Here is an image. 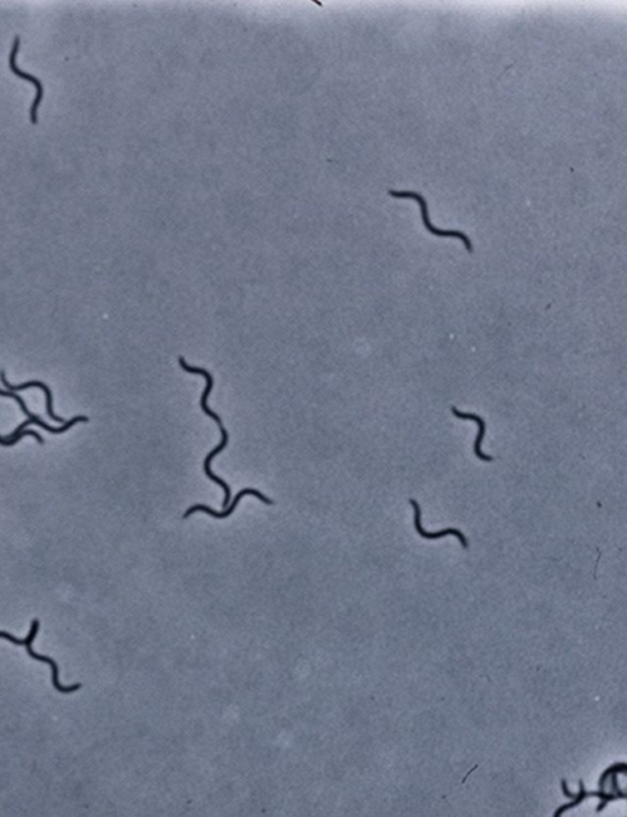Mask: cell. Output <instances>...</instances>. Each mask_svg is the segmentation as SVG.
<instances>
[{
    "mask_svg": "<svg viewBox=\"0 0 627 817\" xmlns=\"http://www.w3.org/2000/svg\"><path fill=\"white\" fill-rule=\"evenodd\" d=\"M39 619H34V620H32V625H31L30 632L27 634L26 639H19L18 637H15L14 634H10L9 632H6V631H0V639H8L10 642H13L14 644H18V646H25V647H26L27 654H29L32 659L44 662V663L49 664V667L52 668L53 687H54L56 692H61V694H73V692H78V690L83 687V684L76 683L70 685V687H63L61 682H59V668H58V664H56V661L47 656H39V654H37V653L32 649V647H31V644L35 641L36 636L39 634Z\"/></svg>",
    "mask_w": 627,
    "mask_h": 817,
    "instance_id": "7a4b0ae2",
    "label": "cell"
},
{
    "mask_svg": "<svg viewBox=\"0 0 627 817\" xmlns=\"http://www.w3.org/2000/svg\"><path fill=\"white\" fill-rule=\"evenodd\" d=\"M27 435L34 436V438H35V439L37 440V441H39L41 445H44V438H42V436H41V435H39V433L35 431H24L22 433H20V434L16 435L15 438H13V439H6V438L0 436V445H1V446H5V448H8V446H14L15 443H18L19 441L22 439V438H25V436H27Z\"/></svg>",
    "mask_w": 627,
    "mask_h": 817,
    "instance_id": "30bf717a",
    "label": "cell"
},
{
    "mask_svg": "<svg viewBox=\"0 0 627 817\" xmlns=\"http://www.w3.org/2000/svg\"><path fill=\"white\" fill-rule=\"evenodd\" d=\"M409 503H411L413 509H414L415 530H417L420 537H423V538L425 539H439L442 538V537H446V535H454V537H457V539L461 542L463 548H468L467 539H466V537H464V535H463L461 530H456V528H446V530L434 532V533L427 532V530L422 527V508H420V505L418 504V501L414 500V499H409Z\"/></svg>",
    "mask_w": 627,
    "mask_h": 817,
    "instance_id": "ba28073f",
    "label": "cell"
},
{
    "mask_svg": "<svg viewBox=\"0 0 627 817\" xmlns=\"http://www.w3.org/2000/svg\"><path fill=\"white\" fill-rule=\"evenodd\" d=\"M247 495L255 496L256 499H259L260 501H262L264 504L268 505V506L273 505V501L271 500L270 498H267V496L262 494V493L258 490V489H255V488H244V489L239 491L237 495L234 496L233 499L230 500V505H228L223 511H216V510L211 509L208 505L195 504L186 510L184 515H183V518L186 520V518H190L191 515H194V513H203L208 515V516H211V518H217V520H225V518H230V515L237 509L239 501L242 500L243 498Z\"/></svg>",
    "mask_w": 627,
    "mask_h": 817,
    "instance_id": "277c9868",
    "label": "cell"
},
{
    "mask_svg": "<svg viewBox=\"0 0 627 817\" xmlns=\"http://www.w3.org/2000/svg\"><path fill=\"white\" fill-rule=\"evenodd\" d=\"M0 396H1V397H9V399H13V400L16 401V402L20 404V408H21L22 412L26 414L29 419L32 422V424L41 426L42 429H44L46 431H49V433H52V434H63L65 431H69L70 428L74 426L76 423L90 422V419H88V417H86V416H75L74 418L69 419L68 422H65L61 428H54V426H48L47 423L44 422L39 416L31 413L30 411L27 409L26 404H25V401H24L21 396L16 395V394L13 391H8V390H0Z\"/></svg>",
    "mask_w": 627,
    "mask_h": 817,
    "instance_id": "8992f818",
    "label": "cell"
},
{
    "mask_svg": "<svg viewBox=\"0 0 627 817\" xmlns=\"http://www.w3.org/2000/svg\"><path fill=\"white\" fill-rule=\"evenodd\" d=\"M451 412L454 413V417L459 418V419H464V421H474V422L478 424V434H476V443H474V453H476V456L478 457L479 460H481V461L493 462V456H488V455H485V453L481 452V443H483L485 431H486V424H485L484 419L474 413L461 412V411H459V409L456 408V407H452V408H451Z\"/></svg>",
    "mask_w": 627,
    "mask_h": 817,
    "instance_id": "9c48e42d",
    "label": "cell"
},
{
    "mask_svg": "<svg viewBox=\"0 0 627 817\" xmlns=\"http://www.w3.org/2000/svg\"><path fill=\"white\" fill-rule=\"evenodd\" d=\"M0 379H1V383H3V385H4L5 389H6L8 391H24V390H29L31 387H39V390H44V395H46V408H47L48 416H49V418L53 419V421L64 424V418L58 417V416H56L54 412H53L52 391H51V389H49L46 384L42 383V381H39V380H34V381L24 383L21 384V385H11V384L8 383V380H6V374H5L4 370L0 371Z\"/></svg>",
    "mask_w": 627,
    "mask_h": 817,
    "instance_id": "52a82bcc",
    "label": "cell"
},
{
    "mask_svg": "<svg viewBox=\"0 0 627 817\" xmlns=\"http://www.w3.org/2000/svg\"><path fill=\"white\" fill-rule=\"evenodd\" d=\"M389 195L398 199H413V200L418 201L419 204L420 212H422V221L424 223L427 231L430 232L432 235H437V237H444V238H457V240H462L464 243V247L467 249L468 252H473V245H471V240L468 238L467 235H464L463 232L459 231H444V230H439L437 227H434L429 218L428 204L425 201L424 196L415 192H396V190H389Z\"/></svg>",
    "mask_w": 627,
    "mask_h": 817,
    "instance_id": "3957f363",
    "label": "cell"
},
{
    "mask_svg": "<svg viewBox=\"0 0 627 817\" xmlns=\"http://www.w3.org/2000/svg\"><path fill=\"white\" fill-rule=\"evenodd\" d=\"M178 363H179V366H180L182 370H184L185 373L201 375V376H203L205 380H206V386H205V390H203L201 399H200V407H201V411H203V413L206 414L208 417L211 418L213 421L217 423V426H218L220 431H221V441L217 445L216 448L208 452V456H206L205 461H203V472H205L208 479H211L213 482L216 483L217 485H220V487L225 490L223 508L225 509V508L230 505V499H232V498H230V496H232L230 487L228 485V483L225 482L223 479L220 478L217 474L213 473V471H211V462H213V458L218 456V455L228 446V443H230V433H228V431H227L225 426H223L220 414L213 412V409L210 408V406H208V399H210V395H211V391H213L215 380H213V376L211 375V373H210L208 370L205 369V368L188 364V361H185L184 356H179Z\"/></svg>",
    "mask_w": 627,
    "mask_h": 817,
    "instance_id": "6da1fadb",
    "label": "cell"
},
{
    "mask_svg": "<svg viewBox=\"0 0 627 817\" xmlns=\"http://www.w3.org/2000/svg\"><path fill=\"white\" fill-rule=\"evenodd\" d=\"M20 46H21V39L20 36H15L14 38L13 47L10 51L9 54V66L10 70L13 71L14 74L16 75L18 78H24L26 81L34 83L36 87V97L34 100V103L31 106L30 108V120L34 125L39 123V108L41 102L44 100V85L41 83L39 78H36L34 75L27 74L25 71L19 69L18 64H16V58H18L19 51H20Z\"/></svg>",
    "mask_w": 627,
    "mask_h": 817,
    "instance_id": "5b68a950",
    "label": "cell"
}]
</instances>
